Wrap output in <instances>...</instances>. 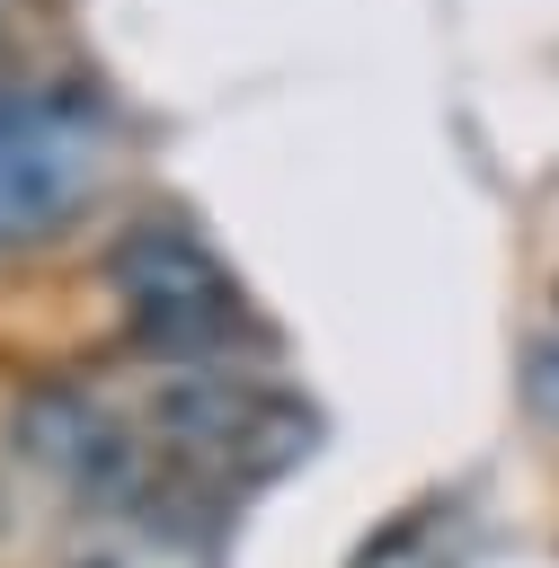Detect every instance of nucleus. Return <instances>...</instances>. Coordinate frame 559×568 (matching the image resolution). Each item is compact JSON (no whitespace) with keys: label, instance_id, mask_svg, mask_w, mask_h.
Masks as SVG:
<instances>
[{"label":"nucleus","instance_id":"1","mask_svg":"<svg viewBox=\"0 0 559 568\" xmlns=\"http://www.w3.org/2000/svg\"><path fill=\"white\" fill-rule=\"evenodd\" d=\"M106 284H115L133 355H151L169 373H222V355H240L257 337L231 266L177 222H133L106 257Z\"/></svg>","mask_w":559,"mask_h":568},{"label":"nucleus","instance_id":"2","mask_svg":"<svg viewBox=\"0 0 559 568\" xmlns=\"http://www.w3.org/2000/svg\"><path fill=\"white\" fill-rule=\"evenodd\" d=\"M151 435L213 488H266L284 479L293 462H311L319 444V417L311 399H284V390H257L240 373H169L151 390Z\"/></svg>","mask_w":559,"mask_h":568},{"label":"nucleus","instance_id":"3","mask_svg":"<svg viewBox=\"0 0 559 568\" xmlns=\"http://www.w3.org/2000/svg\"><path fill=\"white\" fill-rule=\"evenodd\" d=\"M106 115L71 89H0V248L62 231L106 178Z\"/></svg>","mask_w":559,"mask_h":568},{"label":"nucleus","instance_id":"4","mask_svg":"<svg viewBox=\"0 0 559 568\" xmlns=\"http://www.w3.org/2000/svg\"><path fill=\"white\" fill-rule=\"evenodd\" d=\"M18 444L44 479H62L89 515H124V506H151L169 479L151 470L133 417L80 382H53V390H27L18 399Z\"/></svg>","mask_w":559,"mask_h":568},{"label":"nucleus","instance_id":"5","mask_svg":"<svg viewBox=\"0 0 559 568\" xmlns=\"http://www.w3.org/2000/svg\"><path fill=\"white\" fill-rule=\"evenodd\" d=\"M80 568H222L213 559V524H195L186 497H151L124 515H98L80 532Z\"/></svg>","mask_w":559,"mask_h":568},{"label":"nucleus","instance_id":"6","mask_svg":"<svg viewBox=\"0 0 559 568\" xmlns=\"http://www.w3.org/2000/svg\"><path fill=\"white\" fill-rule=\"evenodd\" d=\"M470 541H479V506L461 488H444V497H417L408 515H390L355 550V568H461Z\"/></svg>","mask_w":559,"mask_h":568},{"label":"nucleus","instance_id":"7","mask_svg":"<svg viewBox=\"0 0 559 568\" xmlns=\"http://www.w3.org/2000/svg\"><path fill=\"white\" fill-rule=\"evenodd\" d=\"M524 408L541 426H559V320L532 328V346H524Z\"/></svg>","mask_w":559,"mask_h":568}]
</instances>
